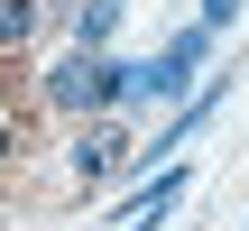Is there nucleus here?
I'll return each mask as SVG.
<instances>
[{"mask_svg":"<svg viewBox=\"0 0 249 231\" xmlns=\"http://www.w3.org/2000/svg\"><path fill=\"white\" fill-rule=\"evenodd\" d=\"M129 93H139V65L111 56V46H74L37 83V102L46 111H74V120H111V111H129Z\"/></svg>","mask_w":249,"mask_h":231,"instance_id":"1","label":"nucleus"},{"mask_svg":"<svg viewBox=\"0 0 249 231\" xmlns=\"http://www.w3.org/2000/svg\"><path fill=\"white\" fill-rule=\"evenodd\" d=\"M129 19V0H74V46H111Z\"/></svg>","mask_w":249,"mask_h":231,"instance_id":"5","label":"nucleus"},{"mask_svg":"<svg viewBox=\"0 0 249 231\" xmlns=\"http://www.w3.org/2000/svg\"><path fill=\"white\" fill-rule=\"evenodd\" d=\"M37 28H46V0H0V56L37 46Z\"/></svg>","mask_w":249,"mask_h":231,"instance_id":"6","label":"nucleus"},{"mask_svg":"<svg viewBox=\"0 0 249 231\" xmlns=\"http://www.w3.org/2000/svg\"><path fill=\"white\" fill-rule=\"evenodd\" d=\"M18 148H28V111L0 93V176H9V157H18Z\"/></svg>","mask_w":249,"mask_h":231,"instance_id":"7","label":"nucleus"},{"mask_svg":"<svg viewBox=\"0 0 249 231\" xmlns=\"http://www.w3.org/2000/svg\"><path fill=\"white\" fill-rule=\"evenodd\" d=\"M213 46H222V37H213V28H203V19H185V28H176V37H166V46H157V56H166V65H176V74H194V83H203V65H213Z\"/></svg>","mask_w":249,"mask_h":231,"instance_id":"4","label":"nucleus"},{"mask_svg":"<svg viewBox=\"0 0 249 231\" xmlns=\"http://www.w3.org/2000/svg\"><path fill=\"white\" fill-rule=\"evenodd\" d=\"M240 9H249V0H194V19H203L213 37H222V28H240Z\"/></svg>","mask_w":249,"mask_h":231,"instance_id":"8","label":"nucleus"},{"mask_svg":"<svg viewBox=\"0 0 249 231\" xmlns=\"http://www.w3.org/2000/svg\"><path fill=\"white\" fill-rule=\"evenodd\" d=\"M129 157H139V148H129L120 111H111V120H92V130L74 139V176H83V185H120V176H129Z\"/></svg>","mask_w":249,"mask_h":231,"instance_id":"3","label":"nucleus"},{"mask_svg":"<svg viewBox=\"0 0 249 231\" xmlns=\"http://www.w3.org/2000/svg\"><path fill=\"white\" fill-rule=\"evenodd\" d=\"M194 194V167L176 157V167H157V176H139V194H120V213H111V231H157L176 204Z\"/></svg>","mask_w":249,"mask_h":231,"instance_id":"2","label":"nucleus"}]
</instances>
